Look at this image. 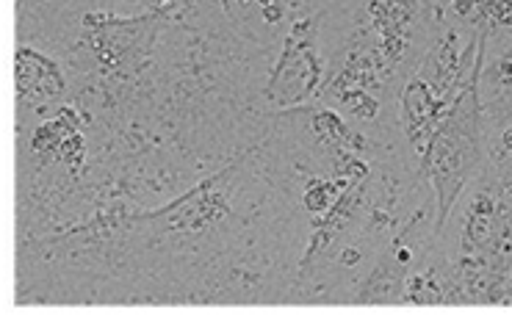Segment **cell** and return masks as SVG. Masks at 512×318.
I'll use <instances>...</instances> for the list:
<instances>
[{
  "label": "cell",
  "mask_w": 512,
  "mask_h": 318,
  "mask_svg": "<svg viewBox=\"0 0 512 318\" xmlns=\"http://www.w3.org/2000/svg\"><path fill=\"white\" fill-rule=\"evenodd\" d=\"M479 67L482 56L471 70V78L454 95L441 125L435 130L427 153L418 161L421 177H429L435 191V236H441L449 213L463 194L465 183L477 172L482 158V108H479Z\"/></svg>",
  "instance_id": "cell-1"
},
{
  "label": "cell",
  "mask_w": 512,
  "mask_h": 318,
  "mask_svg": "<svg viewBox=\"0 0 512 318\" xmlns=\"http://www.w3.org/2000/svg\"><path fill=\"white\" fill-rule=\"evenodd\" d=\"M322 20V12H302L283 36L277 64L263 89V97L274 111L310 106V100L322 95L324 83H327V67H324L322 48H319Z\"/></svg>",
  "instance_id": "cell-2"
},
{
  "label": "cell",
  "mask_w": 512,
  "mask_h": 318,
  "mask_svg": "<svg viewBox=\"0 0 512 318\" xmlns=\"http://www.w3.org/2000/svg\"><path fill=\"white\" fill-rule=\"evenodd\" d=\"M167 20V12L150 9L142 17H114L106 12H92L84 17V45L100 75L106 81H131L150 64L158 28Z\"/></svg>",
  "instance_id": "cell-3"
},
{
  "label": "cell",
  "mask_w": 512,
  "mask_h": 318,
  "mask_svg": "<svg viewBox=\"0 0 512 318\" xmlns=\"http://www.w3.org/2000/svg\"><path fill=\"white\" fill-rule=\"evenodd\" d=\"M244 158H239L225 172L208 177L200 186H194L189 194H183L167 208L144 216H131L133 227H144L153 238H189L200 236L208 227L219 224V219L230 216V183L239 175Z\"/></svg>",
  "instance_id": "cell-4"
},
{
  "label": "cell",
  "mask_w": 512,
  "mask_h": 318,
  "mask_svg": "<svg viewBox=\"0 0 512 318\" xmlns=\"http://www.w3.org/2000/svg\"><path fill=\"white\" fill-rule=\"evenodd\" d=\"M424 219V211H418L410 222L396 233V236L385 244L382 255L369 271V277L360 283L358 294H355V305H374V307H391L405 305L407 294V277L413 271V233H416L418 222Z\"/></svg>",
  "instance_id": "cell-5"
},
{
  "label": "cell",
  "mask_w": 512,
  "mask_h": 318,
  "mask_svg": "<svg viewBox=\"0 0 512 318\" xmlns=\"http://www.w3.org/2000/svg\"><path fill=\"white\" fill-rule=\"evenodd\" d=\"M399 106H402V128H405V139L410 150L418 155V161L427 153L429 142L435 136V130L441 125L446 108L452 106L449 97L438 95L421 75H410L402 86L399 95Z\"/></svg>",
  "instance_id": "cell-6"
},
{
  "label": "cell",
  "mask_w": 512,
  "mask_h": 318,
  "mask_svg": "<svg viewBox=\"0 0 512 318\" xmlns=\"http://www.w3.org/2000/svg\"><path fill=\"white\" fill-rule=\"evenodd\" d=\"M294 111L302 117V130H305L308 142L319 153L327 155L330 164L341 161V158H349V155H363L366 150H371L369 139H363L358 130L349 128L338 108L302 106L294 108Z\"/></svg>",
  "instance_id": "cell-7"
},
{
  "label": "cell",
  "mask_w": 512,
  "mask_h": 318,
  "mask_svg": "<svg viewBox=\"0 0 512 318\" xmlns=\"http://www.w3.org/2000/svg\"><path fill=\"white\" fill-rule=\"evenodd\" d=\"M14 78H17V100L25 103H48L67 92V78L53 59L45 53L20 45L14 56Z\"/></svg>",
  "instance_id": "cell-8"
},
{
  "label": "cell",
  "mask_w": 512,
  "mask_h": 318,
  "mask_svg": "<svg viewBox=\"0 0 512 318\" xmlns=\"http://www.w3.org/2000/svg\"><path fill=\"white\" fill-rule=\"evenodd\" d=\"M225 9L230 20L258 42L286 36L291 23L302 14L297 12V0H225Z\"/></svg>",
  "instance_id": "cell-9"
},
{
  "label": "cell",
  "mask_w": 512,
  "mask_h": 318,
  "mask_svg": "<svg viewBox=\"0 0 512 318\" xmlns=\"http://www.w3.org/2000/svg\"><path fill=\"white\" fill-rule=\"evenodd\" d=\"M178 0H144V6L147 9H155V12H172V6H175Z\"/></svg>",
  "instance_id": "cell-10"
},
{
  "label": "cell",
  "mask_w": 512,
  "mask_h": 318,
  "mask_svg": "<svg viewBox=\"0 0 512 318\" xmlns=\"http://www.w3.org/2000/svg\"><path fill=\"white\" fill-rule=\"evenodd\" d=\"M504 67H510L512 70V48L507 50V56H504Z\"/></svg>",
  "instance_id": "cell-11"
}]
</instances>
